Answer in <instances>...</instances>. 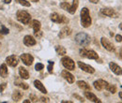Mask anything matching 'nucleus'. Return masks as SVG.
Wrapping results in <instances>:
<instances>
[{
  "instance_id": "1",
  "label": "nucleus",
  "mask_w": 122,
  "mask_h": 103,
  "mask_svg": "<svg viewBox=\"0 0 122 103\" xmlns=\"http://www.w3.org/2000/svg\"><path fill=\"white\" fill-rule=\"evenodd\" d=\"M80 16H81V25L85 28H87L91 25L92 24V19L90 17V13L87 8H83L81 12H80Z\"/></svg>"
},
{
  "instance_id": "2",
  "label": "nucleus",
  "mask_w": 122,
  "mask_h": 103,
  "mask_svg": "<svg viewBox=\"0 0 122 103\" xmlns=\"http://www.w3.org/2000/svg\"><path fill=\"white\" fill-rule=\"evenodd\" d=\"M90 36L87 35L86 33L84 32H80L75 36V41L78 45L80 46H87L90 44Z\"/></svg>"
},
{
  "instance_id": "3",
  "label": "nucleus",
  "mask_w": 122,
  "mask_h": 103,
  "mask_svg": "<svg viewBox=\"0 0 122 103\" xmlns=\"http://www.w3.org/2000/svg\"><path fill=\"white\" fill-rule=\"evenodd\" d=\"M16 17H17V20L20 23L24 24V25L29 24V22L31 20L30 14L25 10H18L17 13H16Z\"/></svg>"
},
{
  "instance_id": "4",
  "label": "nucleus",
  "mask_w": 122,
  "mask_h": 103,
  "mask_svg": "<svg viewBox=\"0 0 122 103\" xmlns=\"http://www.w3.org/2000/svg\"><path fill=\"white\" fill-rule=\"evenodd\" d=\"M79 53H80V55L83 56V57H86V58L93 59V60H98L99 59L98 54L93 50H88V49L83 48L79 51Z\"/></svg>"
},
{
  "instance_id": "5",
  "label": "nucleus",
  "mask_w": 122,
  "mask_h": 103,
  "mask_svg": "<svg viewBox=\"0 0 122 103\" xmlns=\"http://www.w3.org/2000/svg\"><path fill=\"white\" fill-rule=\"evenodd\" d=\"M50 19L52 22L57 23V24H69L70 22L67 17H65L64 15L57 14V13H52L50 16Z\"/></svg>"
},
{
  "instance_id": "6",
  "label": "nucleus",
  "mask_w": 122,
  "mask_h": 103,
  "mask_svg": "<svg viewBox=\"0 0 122 103\" xmlns=\"http://www.w3.org/2000/svg\"><path fill=\"white\" fill-rule=\"evenodd\" d=\"M61 63L64 66L65 69H67L68 70H74L75 69V64L73 62V60L68 56H64L61 59Z\"/></svg>"
},
{
  "instance_id": "7",
  "label": "nucleus",
  "mask_w": 122,
  "mask_h": 103,
  "mask_svg": "<svg viewBox=\"0 0 122 103\" xmlns=\"http://www.w3.org/2000/svg\"><path fill=\"white\" fill-rule=\"evenodd\" d=\"M78 67L83 70V71H85V72H86V73H94L95 72V69H94V68L91 67L90 65H87V64H86V63H83V62H81V61H78Z\"/></svg>"
},
{
  "instance_id": "8",
  "label": "nucleus",
  "mask_w": 122,
  "mask_h": 103,
  "mask_svg": "<svg viewBox=\"0 0 122 103\" xmlns=\"http://www.w3.org/2000/svg\"><path fill=\"white\" fill-rule=\"evenodd\" d=\"M101 43L102 45V47H103L104 49H106L107 51H109V52H115V51H116L115 46L112 44V43L109 41V39H107L106 38H102Z\"/></svg>"
},
{
  "instance_id": "9",
  "label": "nucleus",
  "mask_w": 122,
  "mask_h": 103,
  "mask_svg": "<svg viewBox=\"0 0 122 103\" xmlns=\"http://www.w3.org/2000/svg\"><path fill=\"white\" fill-rule=\"evenodd\" d=\"M20 58L25 66H31L34 62V57L29 54H21Z\"/></svg>"
},
{
  "instance_id": "10",
  "label": "nucleus",
  "mask_w": 122,
  "mask_h": 103,
  "mask_svg": "<svg viewBox=\"0 0 122 103\" xmlns=\"http://www.w3.org/2000/svg\"><path fill=\"white\" fill-rule=\"evenodd\" d=\"M109 67H110V69L112 70L113 73H115L116 75H122L121 67L118 66L117 63H115V62H110V63H109Z\"/></svg>"
},
{
  "instance_id": "11",
  "label": "nucleus",
  "mask_w": 122,
  "mask_h": 103,
  "mask_svg": "<svg viewBox=\"0 0 122 103\" xmlns=\"http://www.w3.org/2000/svg\"><path fill=\"white\" fill-rule=\"evenodd\" d=\"M61 76H62V77H63L69 83H73L74 81H75L74 76L71 73L70 71H68L67 69H65V70H63V71L61 72Z\"/></svg>"
},
{
  "instance_id": "12",
  "label": "nucleus",
  "mask_w": 122,
  "mask_h": 103,
  "mask_svg": "<svg viewBox=\"0 0 122 103\" xmlns=\"http://www.w3.org/2000/svg\"><path fill=\"white\" fill-rule=\"evenodd\" d=\"M6 63L10 66V67H12V68H14L16 67L17 65H18V63H19V59L17 56L15 55H10V56H8L7 59H6Z\"/></svg>"
},
{
  "instance_id": "13",
  "label": "nucleus",
  "mask_w": 122,
  "mask_h": 103,
  "mask_svg": "<svg viewBox=\"0 0 122 103\" xmlns=\"http://www.w3.org/2000/svg\"><path fill=\"white\" fill-rule=\"evenodd\" d=\"M101 13L105 16H108V17H114L116 18L117 16V13L115 11V10H113L112 8H103L101 10Z\"/></svg>"
},
{
  "instance_id": "14",
  "label": "nucleus",
  "mask_w": 122,
  "mask_h": 103,
  "mask_svg": "<svg viewBox=\"0 0 122 103\" xmlns=\"http://www.w3.org/2000/svg\"><path fill=\"white\" fill-rule=\"evenodd\" d=\"M24 43H25V45H26V46H28V47H31V46L36 45L37 41H36V39H35L32 36L27 35V36H25V37L24 38Z\"/></svg>"
},
{
  "instance_id": "15",
  "label": "nucleus",
  "mask_w": 122,
  "mask_h": 103,
  "mask_svg": "<svg viewBox=\"0 0 122 103\" xmlns=\"http://www.w3.org/2000/svg\"><path fill=\"white\" fill-rule=\"evenodd\" d=\"M84 94H85V97H86L87 99H89L90 101H92V102H96V103L102 102V101H101V100H100V99H99L93 93H91V91H86Z\"/></svg>"
},
{
  "instance_id": "16",
  "label": "nucleus",
  "mask_w": 122,
  "mask_h": 103,
  "mask_svg": "<svg viewBox=\"0 0 122 103\" xmlns=\"http://www.w3.org/2000/svg\"><path fill=\"white\" fill-rule=\"evenodd\" d=\"M71 34V29L69 26H65V27H63V28L60 30V32H59V34H58V37H59L60 39H65V38H67L68 36H70Z\"/></svg>"
},
{
  "instance_id": "17",
  "label": "nucleus",
  "mask_w": 122,
  "mask_h": 103,
  "mask_svg": "<svg viewBox=\"0 0 122 103\" xmlns=\"http://www.w3.org/2000/svg\"><path fill=\"white\" fill-rule=\"evenodd\" d=\"M34 85H35L36 88L38 89V90H40L41 93H43V94H46V93H47V90H46L45 86L42 84V83H41V81L36 80V81L34 82Z\"/></svg>"
},
{
  "instance_id": "18",
  "label": "nucleus",
  "mask_w": 122,
  "mask_h": 103,
  "mask_svg": "<svg viewBox=\"0 0 122 103\" xmlns=\"http://www.w3.org/2000/svg\"><path fill=\"white\" fill-rule=\"evenodd\" d=\"M11 98H12V100H13L14 102L20 101V99H22V98H23V92H21L20 90H15V91L12 93Z\"/></svg>"
},
{
  "instance_id": "19",
  "label": "nucleus",
  "mask_w": 122,
  "mask_h": 103,
  "mask_svg": "<svg viewBox=\"0 0 122 103\" xmlns=\"http://www.w3.org/2000/svg\"><path fill=\"white\" fill-rule=\"evenodd\" d=\"M77 85L81 89L85 90V91H91V86L87 83H86L85 81H78L77 82Z\"/></svg>"
},
{
  "instance_id": "20",
  "label": "nucleus",
  "mask_w": 122,
  "mask_h": 103,
  "mask_svg": "<svg viewBox=\"0 0 122 103\" xmlns=\"http://www.w3.org/2000/svg\"><path fill=\"white\" fill-rule=\"evenodd\" d=\"M19 75H20V77H21L22 79H24V80H27V79L29 78V73H28V71H27L25 68H23V67L19 68Z\"/></svg>"
},
{
  "instance_id": "21",
  "label": "nucleus",
  "mask_w": 122,
  "mask_h": 103,
  "mask_svg": "<svg viewBox=\"0 0 122 103\" xmlns=\"http://www.w3.org/2000/svg\"><path fill=\"white\" fill-rule=\"evenodd\" d=\"M8 68L6 64H2L0 66V76L2 78H7L8 77Z\"/></svg>"
},
{
  "instance_id": "22",
  "label": "nucleus",
  "mask_w": 122,
  "mask_h": 103,
  "mask_svg": "<svg viewBox=\"0 0 122 103\" xmlns=\"http://www.w3.org/2000/svg\"><path fill=\"white\" fill-rule=\"evenodd\" d=\"M78 6H79V0H73L72 4L71 5V9H70V10L68 12H70L71 14H74L76 12Z\"/></svg>"
},
{
  "instance_id": "23",
  "label": "nucleus",
  "mask_w": 122,
  "mask_h": 103,
  "mask_svg": "<svg viewBox=\"0 0 122 103\" xmlns=\"http://www.w3.org/2000/svg\"><path fill=\"white\" fill-rule=\"evenodd\" d=\"M55 50H56V54H57L58 55H65L66 53H67L66 49H65L63 46H60V45H56V46L55 47Z\"/></svg>"
},
{
  "instance_id": "24",
  "label": "nucleus",
  "mask_w": 122,
  "mask_h": 103,
  "mask_svg": "<svg viewBox=\"0 0 122 103\" xmlns=\"http://www.w3.org/2000/svg\"><path fill=\"white\" fill-rule=\"evenodd\" d=\"M32 27H33V30H34V33L40 31V30H41V22L38 21V20H34V21L32 22Z\"/></svg>"
},
{
  "instance_id": "25",
  "label": "nucleus",
  "mask_w": 122,
  "mask_h": 103,
  "mask_svg": "<svg viewBox=\"0 0 122 103\" xmlns=\"http://www.w3.org/2000/svg\"><path fill=\"white\" fill-rule=\"evenodd\" d=\"M60 8L64 10H67L69 11L70 9H71V4H69L68 2H62L60 4Z\"/></svg>"
},
{
  "instance_id": "26",
  "label": "nucleus",
  "mask_w": 122,
  "mask_h": 103,
  "mask_svg": "<svg viewBox=\"0 0 122 103\" xmlns=\"http://www.w3.org/2000/svg\"><path fill=\"white\" fill-rule=\"evenodd\" d=\"M15 84L17 85V86L21 87L22 89H24V90L28 89V84H27V83H23V82H16Z\"/></svg>"
},
{
  "instance_id": "27",
  "label": "nucleus",
  "mask_w": 122,
  "mask_h": 103,
  "mask_svg": "<svg viewBox=\"0 0 122 103\" xmlns=\"http://www.w3.org/2000/svg\"><path fill=\"white\" fill-rule=\"evenodd\" d=\"M99 82H100V83H101V85H102V89H105V90H107V88H108V86H109V83H107L106 81H104V80H98Z\"/></svg>"
},
{
  "instance_id": "28",
  "label": "nucleus",
  "mask_w": 122,
  "mask_h": 103,
  "mask_svg": "<svg viewBox=\"0 0 122 103\" xmlns=\"http://www.w3.org/2000/svg\"><path fill=\"white\" fill-rule=\"evenodd\" d=\"M54 65H55V63H54L53 61H48V67H47V69H48V72H49V73H53Z\"/></svg>"
},
{
  "instance_id": "29",
  "label": "nucleus",
  "mask_w": 122,
  "mask_h": 103,
  "mask_svg": "<svg viewBox=\"0 0 122 103\" xmlns=\"http://www.w3.org/2000/svg\"><path fill=\"white\" fill-rule=\"evenodd\" d=\"M20 5L24 6V7H30V2L26 1V0H16Z\"/></svg>"
},
{
  "instance_id": "30",
  "label": "nucleus",
  "mask_w": 122,
  "mask_h": 103,
  "mask_svg": "<svg viewBox=\"0 0 122 103\" xmlns=\"http://www.w3.org/2000/svg\"><path fill=\"white\" fill-rule=\"evenodd\" d=\"M93 85H94L95 89L98 90V91H102V85H101V83H100L99 81H95V82L93 83Z\"/></svg>"
},
{
  "instance_id": "31",
  "label": "nucleus",
  "mask_w": 122,
  "mask_h": 103,
  "mask_svg": "<svg viewBox=\"0 0 122 103\" xmlns=\"http://www.w3.org/2000/svg\"><path fill=\"white\" fill-rule=\"evenodd\" d=\"M107 91H109L112 94H115L117 92V86L116 85H113V84H109V86L107 88Z\"/></svg>"
},
{
  "instance_id": "32",
  "label": "nucleus",
  "mask_w": 122,
  "mask_h": 103,
  "mask_svg": "<svg viewBox=\"0 0 122 103\" xmlns=\"http://www.w3.org/2000/svg\"><path fill=\"white\" fill-rule=\"evenodd\" d=\"M43 68H44V65L41 64V63H38V64H36V66H35V69H36L37 71H41V69H43Z\"/></svg>"
},
{
  "instance_id": "33",
  "label": "nucleus",
  "mask_w": 122,
  "mask_h": 103,
  "mask_svg": "<svg viewBox=\"0 0 122 103\" xmlns=\"http://www.w3.org/2000/svg\"><path fill=\"white\" fill-rule=\"evenodd\" d=\"M9 32H10L9 29H8L5 25H1V33H2L3 35H7V34H9Z\"/></svg>"
},
{
  "instance_id": "34",
  "label": "nucleus",
  "mask_w": 122,
  "mask_h": 103,
  "mask_svg": "<svg viewBox=\"0 0 122 103\" xmlns=\"http://www.w3.org/2000/svg\"><path fill=\"white\" fill-rule=\"evenodd\" d=\"M72 96H73V98H77V99H78V100H79L80 102H84V101H85V99H84V98H83L82 97H80V96H78L77 94H73Z\"/></svg>"
},
{
  "instance_id": "35",
  "label": "nucleus",
  "mask_w": 122,
  "mask_h": 103,
  "mask_svg": "<svg viewBox=\"0 0 122 103\" xmlns=\"http://www.w3.org/2000/svg\"><path fill=\"white\" fill-rule=\"evenodd\" d=\"M30 101L31 102H37V101H38V98H37L35 95L31 94L30 95Z\"/></svg>"
},
{
  "instance_id": "36",
  "label": "nucleus",
  "mask_w": 122,
  "mask_h": 103,
  "mask_svg": "<svg viewBox=\"0 0 122 103\" xmlns=\"http://www.w3.org/2000/svg\"><path fill=\"white\" fill-rule=\"evenodd\" d=\"M116 40H117V42H121L122 41L121 35H117V36H116Z\"/></svg>"
},
{
  "instance_id": "37",
  "label": "nucleus",
  "mask_w": 122,
  "mask_h": 103,
  "mask_svg": "<svg viewBox=\"0 0 122 103\" xmlns=\"http://www.w3.org/2000/svg\"><path fill=\"white\" fill-rule=\"evenodd\" d=\"M7 87V83H2V84H0V92H3L5 89Z\"/></svg>"
},
{
  "instance_id": "38",
  "label": "nucleus",
  "mask_w": 122,
  "mask_h": 103,
  "mask_svg": "<svg viewBox=\"0 0 122 103\" xmlns=\"http://www.w3.org/2000/svg\"><path fill=\"white\" fill-rule=\"evenodd\" d=\"M34 34H35V37H37V38H41V37L42 36V32H41V30L38 31V32H35Z\"/></svg>"
},
{
  "instance_id": "39",
  "label": "nucleus",
  "mask_w": 122,
  "mask_h": 103,
  "mask_svg": "<svg viewBox=\"0 0 122 103\" xmlns=\"http://www.w3.org/2000/svg\"><path fill=\"white\" fill-rule=\"evenodd\" d=\"M41 102H49V98H44V97H41Z\"/></svg>"
},
{
  "instance_id": "40",
  "label": "nucleus",
  "mask_w": 122,
  "mask_h": 103,
  "mask_svg": "<svg viewBox=\"0 0 122 103\" xmlns=\"http://www.w3.org/2000/svg\"><path fill=\"white\" fill-rule=\"evenodd\" d=\"M88 1H90V2H91V3H93V4H98L100 0H88Z\"/></svg>"
},
{
  "instance_id": "41",
  "label": "nucleus",
  "mask_w": 122,
  "mask_h": 103,
  "mask_svg": "<svg viewBox=\"0 0 122 103\" xmlns=\"http://www.w3.org/2000/svg\"><path fill=\"white\" fill-rule=\"evenodd\" d=\"M4 2H5L6 4H10V3L11 2V0H4Z\"/></svg>"
},
{
  "instance_id": "42",
  "label": "nucleus",
  "mask_w": 122,
  "mask_h": 103,
  "mask_svg": "<svg viewBox=\"0 0 122 103\" xmlns=\"http://www.w3.org/2000/svg\"><path fill=\"white\" fill-rule=\"evenodd\" d=\"M118 96H119V98H120V99L122 100V92H119L118 93Z\"/></svg>"
},
{
  "instance_id": "43",
  "label": "nucleus",
  "mask_w": 122,
  "mask_h": 103,
  "mask_svg": "<svg viewBox=\"0 0 122 103\" xmlns=\"http://www.w3.org/2000/svg\"><path fill=\"white\" fill-rule=\"evenodd\" d=\"M31 101H30V99H26V100H25L24 101V103H30Z\"/></svg>"
},
{
  "instance_id": "44",
  "label": "nucleus",
  "mask_w": 122,
  "mask_h": 103,
  "mask_svg": "<svg viewBox=\"0 0 122 103\" xmlns=\"http://www.w3.org/2000/svg\"><path fill=\"white\" fill-rule=\"evenodd\" d=\"M29 1H31V2H35V3H37V2H39L40 0H29Z\"/></svg>"
},
{
  "instance_id": "45",
  "label": "nucleus",
  "mask_w": 122,
  "mask_h": 103,
  "mask_svg": "<svg viewBox=\"0 0 122 103\" xmlns=\"http://www.w3.org/2000/svg\"><path fill=\"white\" fill-rule=\"evenodd\" d=\"M119 28H120V30H122V23L119 25Z\"/></svg>"
},
{
  "instance_id": "46",
  "label": "nucleus",
  "mask_w": 122,
  "mask_h": 103,
  "mask_svg": "<svg viewBox=\"0 0 122 103\" xmlns=\"http://www.w3.org/2000/svg\"><path fill=\"white\" fill-rule=\"evenodd\" d=\"M120 55H121V56H122V49H121V50H120Z\"/></svg>"
},
{
  "instance_id": "47",
  "label": "nucleus",
  "mask_w": 122,
  "mask_h": 103,
  "mask_svg": "<svg viewBox=\"0 0 122 103\" xmlns=\"http://www.w3.org/2000/svg\"><path fill=\"white\" fill-rule=\"evenodd\" d=\"M1 34H2V33H0V38H2V36H1Z\"/></svg>"
}]
</instances>
